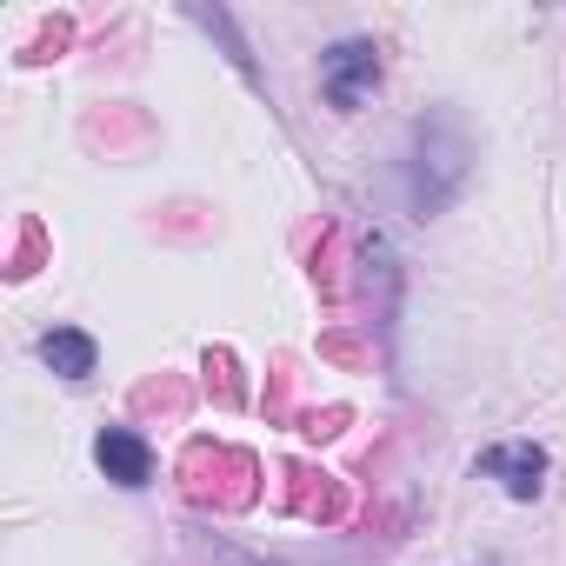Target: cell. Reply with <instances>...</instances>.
Returning a JSON list of instances; mask_svg holds the SVG:
<instances>
[{
  "label": "cell",
  "mask_w": 566,
  "mask_h": 566,
  "mask_svg": "<svg viewBox=\"0 0 566 566\" xmlns=\"http://www.w3.org/2000/svg\"><path fill=\"white\" fill-rule=\"evenodd\" d=\"M94 467H101L120 493H140V486L154 480V447H147V433H134V427H101V433H94Z\"/></svg>",
  "instance_id": "4"
},
{
  "label": "cell",
  "mask_w": 566,
  "mask_h": 566,
  "mask_svg": "<svg viewBox=\"0 0 566 566\" xmlns=\"http://www.w3.org/2000/svg\"><path fill=\"white\" fill-rule=\"evenodd\" d=\"M213 559H220V566H266V559H253V553H240V546H213Z\"/></svg>",
  "instance_id": "7"
},
{
  "label": "cell",
  "mask_w": 566,
  "mask_h": 566,
  "mask_svg": "<svg viewBox=\"0 0 566 566\" xmlns=\"http://www.w3.org/2000/svg\"><path fill=\"white\" fill-rule=\"evenodd\" d=\"M486 480H500V493L506 500H539V486H546V447L539 440H500V447H486L480 460H473Z\"/></svg>",
  "instance_id": "3"
},
{
  "label": "cell",
  "mask_w": 566,
  "mask_h": 566,
  "mask_svg": "<svg viewBox=\"0 0 566 566\" xmlns=\"http://www.w3.org/2000/svg\"><path fill=\"white\" fill-rule=\"evenodd\" d=\"M374 87H380V48L367 34H347L321 54V101L334 114H360Z\"/></svg>",
  "instance_id": "2"
},
{
  "label": "cell",
  "mask_w": 566,
  "mask_h": 566,
  "mask_svg": "<svg viewBox=\"0 0 566 566\" xmlns=\"http://www.w3.org/2000/svg\"><path fill=\"white\" fill-rule=\"evenodd\" d=\"M473 160H480L473 127H467L453 107H427V114L413 120V134H407V160H400L407 213H413V220H440V213L467 193Z\"/></svg>",
  "instance_id": "1"
},
{
  "label": "cell",
  "mask_w": 566,
  "mask_h": 566,
  "mask_svg": "<svg viewBox=\"0 0 566 566\" xmlns=\"http://www.w3.org/2000/svg\"><path fill=\"white\" fill-rule=\"evenodd\" d=\"M41 360H48V374H54V380L81 387V380H94V374H101V340H94V334H81V327H48V334H41Z\"/></svg>",
  "instance_id": "5"
},
{
  "label": "cell",
  "mask_w": 566,
  "mask_h": 566,
  "mask_svg": "<svg viewBox=\"0 0 566 566\" xmlns=\"http://www.w3.org/2000/svg\"><path fill=\"white\" fill-rule=\"evenodd\" d=\"M187 21L200 28V34H213L220 41V54L247 74V81H260V67H253V48H247V34H240V21L227 14V8H187Z\"/></svg>",
  "instance_id": "6"
}]
</instances>
